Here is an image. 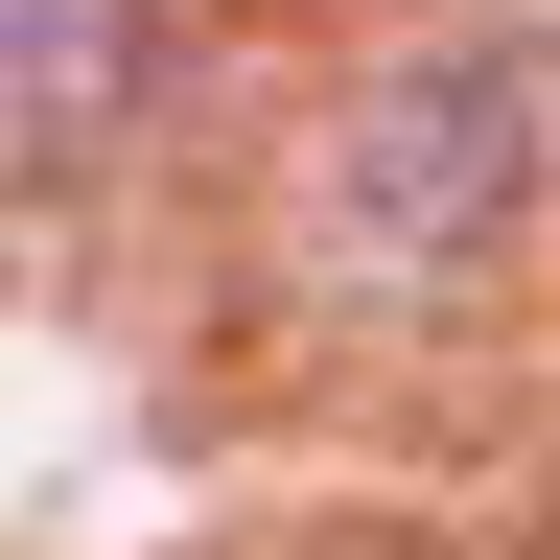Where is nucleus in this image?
<instances>
[{
  "label": "nucleus",
  "mask_w": 560,
  "mask_h": 560,
  "mask_svg": "<svg viewBox=\"0 0 560 560\" xmlns=\"http://www.w3.org/2000/svg\"><path fill=\"white\" fill-rule=\"evenodd\" d=\"M140 94V0H0V210L70 187Z\"/></svg>",
  "instance_id": "f03ea898"
},
{
  "label": "nucleus",
  "mask_w": 560,
  "mask_h": 560,
  "mask_svg": "<svg viewBox=\"0 0 560 560\" xmlns=\"http://www.w3.org/2000/svg\"><path fill=\"white\" fill-rule=\"evenodd\" d=\"M514 164H537V94L514 70H374L350 94V257L374 280H467L490 257V210H514Z\"/></svg>",
  "instance_id": "f257e3e1"
}]
</instances>
